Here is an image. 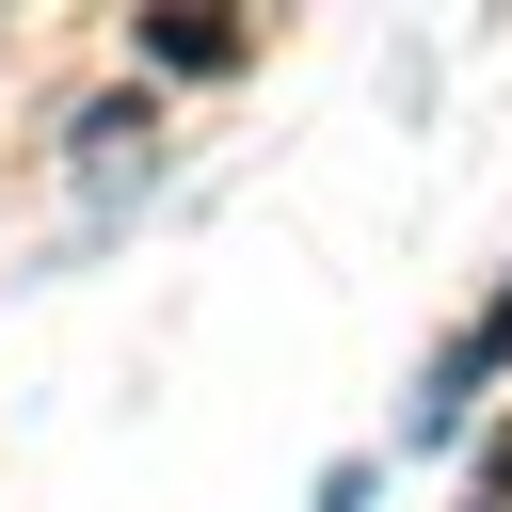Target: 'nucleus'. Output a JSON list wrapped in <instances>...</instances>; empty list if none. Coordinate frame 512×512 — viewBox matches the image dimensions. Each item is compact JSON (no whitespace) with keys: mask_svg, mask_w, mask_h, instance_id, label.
<instances>
[{"mask_svg":"<svg viewBox=\"0 0 512 512\" xmlns=\"http://www.w3.org/2000/svg\"><path fill=\"white\" fill-rule=\"evenodd\" d=\"M496 352H512V304H496V320H480V336H464V352H448V400H464V384H480V368H496ZM448 400H432V432H448Z\"/></svg>","mask_w":512,"mask_h":512,"instance_id":"f03ea898","label":"nucleus"},{"mask_svg":"<svg viewBox=\"0 0 512 512\" xmlns=\"http://www.w3.org/2000/svg\"><path fill=\"white\" fill-rule=\"evenodd\" d=\"M144 48H160V64H192V80H224V64L256 48V32H240L224 0H160V16H144Z\"/></svg>","mask_w":512,"mask_h":512,"instance_id":"f257e3e1","label":"nucleus"}]
</instances>
